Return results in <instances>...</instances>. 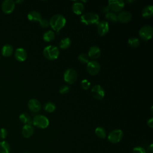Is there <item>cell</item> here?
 I'll use <instances>...</instances> for the list:
<instances>
[{
    "instance_id": "31",
    "label": "cell",
    "mask_w": 153,
    "mask_h": 153,
    "mask_svg": "<svg viewBox=\"0 0 153 153\" xmlns=\"http://www.w3.org/2000/svg\"><path fill=\"white\" fill-rule=\"evenodd\" d=\"M81 85L84 90H88L90 87V82L87 79H84L82 80L81 82Z\"/></svg>"
},
{
    "instance_id": "38",
    "label": "cell",
    "mask_w": 153,
    "mask_h": 153,
    "mask_svg": "<svg viewBox=\"0 0 153 153\" xmlns=\"http://www.w3.org/2000/svg\"><path fill=\"white\" fill-rule=\"evenodd\" d=\"M103 12H104V13H106V14L108 13V12H109V8L108 6H106V7H104V8H103Z\"/></svg>"
},
{
    "instance_id": "13",
    "label": "cell",
    "mask_w": 153,
    "mask_h": 153,
    "mask_svg": "<svg viewBox=\"0 0 153 153\" xmlns=\"http://www.w3.org/2000/svg\"><path fill=\"white\" fill-rule=\"evenodd\" d=\"M27 106L29 110L33 112H38L41 109V103L36 99H30L27 103Z\"/></svg>"
},
{
    "instance_id": "20",
    "label": "cell",
    "mask_w": 153,
    "mask_h": 153,
    "mask_svg": "<svg viewBox=\"0 0 153 153\" xmlns=\"http://www.w3.org/2000/svg\"><path fill=\"white\" fill-rule=\"evenodd\" d=\"M13 53V47L11 44H6L1 48V54L4 57H10Z\"/></svg>"
},
{
    "instance_id": "17",
    "label": "cell",
    "mask_w": 153,
    "mask_h": 153,
    "mask_svg": "<svg viewBox=\"0 0 153 153\" xmlns=\"http://www.w3.org/2000/svg\"><path fill=\"white\" fill-rule=\"evenodd\" d=\"M87 54L89 58H91L92 59H96L99 58V56H100L101 50L99 47L94 45L90 48Z\"/></svg>"
},
{
    "instance_id": "16",
    "label": "cell",
    "mask_w": 153,
    "mask_h": 153,
    "mask_svg": "<svg viewBox=\"0 0 153 153\" xmlns=\"http://www.w3.org/2000/svg\"><path fill=\"white\" fill-rule=\"evenodd\" d=\"M34 132V128L32 124H25L22 128V133L24 137L29 138L32 136Z\"/></svg>"
},
{
    "instance_id": "3",
    "label": "cell",
    "mask_w": 153,
    "mask_h": 153,
    "mask_svg": "<svg viewBox=\"0 0 153 153\" xmlns=\"http://www.w3.org/2000/svg\"><path fill=\"white\" fill-rule=\"evenodd\" d=\"M43 54L46 59L53 60L58 58L59 56V50L56 46L50 45L44 48Z\"/></svg>"
},
{
    "instance_id": "5",
    "label": "cell",
    "mask_w": 153,
    "mask_h": 153,
    "mask_svg": "<svg viewBox=\"0 0 153 153\" xmlns=\"http://www.w3.org/2000/svg\"><path fill=\"white\" fill-rule=\"evenodd\" d=\"M63 79L69 84H74L77 79V73L76 71L72 68L66 69L63 74Z\"/></svg>"
},
{
    "instance_id": "23",
    "label": "cell",
    "mask_w": 153,
    "mask_h": 153,
    "mask_svg": "<svg viewBox=\"0 0 153 153\" xmlns=\"http://www.w3.org/2000/svg\"><path fill=\"white\" fill-rule=\"evenodd\" d=\"M19 120H20V121L22 123H23L25 124H32V121L30 117L26 112H23V113L21 114L19 116Z\"/></svg>"
},
{
    "instance_id": "7",
    "label": "cell",
    "mask_w": 153,
    "mask_h": 153,
    "mask_svg": "<svg viewBox=\"0 0 153 153\" xmlns=\"http://www.w3.org/2000/svg\"><path fill=\"white\" fill-rule=\"evenodd\" d=\"M123 137V132L120 129H116L111 131L108 136V140L112 143H117L120 142Z\"/></svg>"
},
{
    "instance_id": "9",
    "label": "cell",
    "mask_w": 153,
    "mask_h": 153,
    "mask_svg": "<svg viewBox=\"0 0 153 153\" xmlns=\"http://www.w3.org/2000/svg\"><path fill=\"white\" fill-rule=\"evenodd\" d=\"M91 94L94 99L100 100L104 98L105 93L103 88L100 85L97 84L92 87Z\"/></svg>"
},
{
    "instance_id": "32",
    "label": "cell",
    "mask_w": 153,
    "mask_h": 153,
    "mask_svg": "<svg viewBox=\"0 0 153 153\" xmlns=\"http://www.w3.org/2000/svg\"><path fill=\"white\" fill-rule=\"evenodd\" d=\"M8 135V131L5 128H0V139H5Z\"/></svg>"
},
{
    "instance_id": "14",
    "label": "cell",
    "mask_w": 153,
    "mask_h": 153,
    "mask_svg": "<svg viewBox=\"0 0 153 153\" xmlns=\"http://www.w3.org/2000/svg\"><path fill=\"white\" fill-rule=\"evenodd\" d=\"M27 56V52L25 49L23 48H18L15 50L14 52V57L19 62H23L25 61Z\"/></svg>"
},
{
    "instance_id": "10",
    "label": "cell",
    "mask_w": 153,
    "mask_h": 153,
    "mask_svg": "<svg viewBox=\"0 0 153 153\" xmlns=\"http://www.w3.org/2000/svg\"><path fill=\"white\" fill-rule=\"evenodd\" d=\"M108 6L112 12H120L124 7V2L123 0H109Z\"/></svg>"
},
{
    "instance_id": "18",
    "label": "cell",
    "mask_w": 153,
    "mask_h": 153,
    "mask_svg": "<svg viewBox=\"0 0 153 153\" xmlns=\"http://www.w3.org/2000/svg\"><path fill=\"white\" fill-rule=\"evenodd\" d=\"M27 19L29 20L34 22H39L42 19L41 14L36 11H31L27 14Z\"/></svg>"
},
{
    "instance_id": "29",
    "label": "cell",
    "mask_w": 153,
    "mask_h": 153,
    "mask_svg": "<svg viewBox=\"0 0 153 153\" xmlns=\"http://www.w3.org/2000/svg\"><path fill=\"white\" fill-rule=\"evenodd\" d=\"M78 60L80 63H84V64H87L89 62V57L87 54L86 53H81L78 56Z\"/></svg>"
},
{
    "instance_id": "24",
    "label": "cell",
    "mask_w": 153,
    "mask_h": 153,
    "mask_svg": "<svg viewBox=\"0 0 153 153\" xmlns=\"http://www.w3.org/2000/svg\"><path fill=\"white\" fill-rule=\"evenodd\" d=\"M59 47L62 49H67L71 45V40L69 38H64L59 42Z\"/></svg>"
},
{
    "instance_id": "33",
    "label": "cell",
    "mask_w": 153,
    "mask_h": 153,
    "mask_svg": "<svg viewBox=\"0 0 153 153\" xmlns=\"http://www.w3.org/2000/svg\"><path fill=\"white\" fill-rule=\"evenodd\" d=\"M69 91V88L68 86L66 85H62L60 88H59V93L60 94H66L67 93H68Z\"/></svg>"
},
{
    "instance_id": "4",
    "label": "cell",
    "mask_w": 153,
    "mask_h": 153,
    "mask_svg": "<svg viewBox=\"0 0 153 153\" xmlns=\"http://www.w3.org/2000/svg\"><path fill=\"white\" fill-rule=\"evenodd\" d=\"M32 121L34 126L40 128H45L49 125L48 119L45 116L40 114L35 115Z\"/></svg>"
},
{
    "instance_id": "26",
    "label": "cell",
    "mask_w": 153,
    "mask_h": 153,
    "mask_svg": "<svg viewBox=\"0 0 153 153\" xmlns=\"http://www.w3.org/2000/svg\"><path fill=\"white\" fill-rule=\"evenodd\" d=\"M95 134L100 139H104L106 136V130L102 127H97L95 129Z\"/></svg>"
},
{
    "instance_id": "19",
    "label": "cell",
    "mask_w": 153,
    "mask_h": 153,
    "mask_svg": "<svg viewBox=\"0 0 153 153\" xmlns=\"http://www.w3.org/2000/svg\"><path fill=\"white\" fill-rule=\"evenodd\" d=\"M84 5L82 4L81 2L79 1L75 2L72 6V10L73 12L76 15L81 14L84 11Z\"/></svg>"
},
{
    "instance_id": "11",
    "label": "cell",
    "mask_w": 153,
    "mask_h": 153,
    "mask_svg": "<svg viewBox=\"0 0 153 153\" xmlns=\"http://www.w3.org/2000/svg\"><path fill=\"white\" fill-rule=\"evenodd\" d=\"M16 3L13 0H4L1 4L2 11L5 14L11 13L15 8Z\"/></svg>"
},
{
    "instance_id": "22",
    "label": "cell",
    "mask_w": 153,
    "mask_h": 153,
    "mask_svg": "<svg viewBox=\"0 0 153 153\" xmlns=\"http://www.w3.org/2000/svg\"><path fill=\"white\" fill-rule=\"evenodd\" d=\"M11 150L9 143L5 140L0 142V153H10Z\"/></svg>"
},
{
    "instance_id": "28",
    "label": "cell",
    "mask_w": 153,
    "mask_h": 153,
    "mask_svg": "<svg viewBox=\"0 0 153 153\" xmlns=\"http://www.w3.org/2000/svg\"><path fill=\"white\" fill-rule=\"evenodd\" d=\"M44 110L46 112L51 113V112H54L55 111V109H56V105L53 102H47L44 105Z\"/></svg>"
},
{
    "instance_id": "2",
    "label": "cell",
    "mask_w": 153,
    "mask_h": 153,
    "mask_svg": "<svg viewBox=\"0 0 153 153\" xmlns=\"http://www.w3.org/2000/svg\"><path fill=\"white\" fill-rule=\"evenodd\" d=\"M81 22L85 25H95L98 24L99 21V16L95 13H87L81 16Z\"/></svg>"
},
{
    "instance_id": "1",
    "label": "cell",
    "mask_w": 153,
    "mask_h": 153,
    "mask_svg": "<svg viewBox=\"0 0 153 153\" xmlns=\"http://www.w3.org/2000/svg\"><path fill=\"white\" fill-rule=\"evenodd\" d=\"M66 20L65 17L61 14H55L53 16L49 21L51 27L56 32L59 31L65 26Z\"/></svg>"
},
{
    "instance_id": "37",
    "label": "cell",
    "mask_w": 153,
    "mask_h": 153,
    "mask_svg": "<svg viewBox=\"0 0 153 153\" xmlns=\"http://www.w3.org/2000/svg\"><path fill=\"white\" fill-rule=\"evenodd\" d=\"M147 153H153V146L152 144H151L149 146L148 148Z\"/></svg>"
},
{
    "instance_id": "36",
    "label": "cell",
    "mask_w": 153,
    "mask_h": 153,
    "mask_svg": "<svg viewBox=\"0 0 153 153\" xmlns=\"http://www.w3.org/2000/svg\"><path fill=\"white\" fill-rule=\"evenodd\" d=\"M147 125L150 127L152 128L153 127V118H151L149 119L147 121Z\"/></svg>"
},
{
    "instance_id": "34",
    "label": "cell",
    "mask_w": 153,
    "mask_h": 153,
    "mask_svg": "<svg viewBox=\"0 0 153 153\" xmlns=\"http://www.w3.org/2000/svg\"><path fill=\"white\" fill-rule=\"evenodd\" d=\"M133 153H146L145 149L141 146H137L133 148Z\"/></svg>"
},
{
    "instance_id": "30",
    "label": "cell",
    "mask_w": 153,
    "mask_h": 153,
    "mask_svg": "<svg viewBox=\"0 0 153 153\" xmlns=\"http://www.w3.org/2000/svg\"><path fill=\"white\" fill-rule=\"evenodd\" d=\"M105 18L107 20H110L111 22H117V21H118L117 14H116L114 12H108V13H106L105 14Z\"/></svg>"
},
{
    "instance_id": "15",
    "label": "cell",
    "mask_w": 153,
    "mask_h": 153,
    "mask_svg": "<svg viewBox=\"0 0 153 153\" xmlns=\"http://www.w3.org/2000/svg\"><path fill=\"white\" fill-rule=\"evenodd\" d=\"M118 20L123 23H128L132 19L131 14L127 11H121L118 14H117Z\"/></svg>"
},
{
    "instance_id": "8",
    "label": "cell",
    "mask_w": 153,
    "mask_h": 153,
    "mask_svg": "<svg viewBox=\"0 0 153 153\" xmlns=\"http://www.w3.org/2000/svg\"><path fill=\"white\" fill-rule=\"evenodd\" d=\"M100 70V65L96 60L89 61L87 64V71L91 75H96Z\"/></svg>"
},
{
    "instance_id": "25",
    "label": "cell",
    "mask_w": 153,
    "mask_h": 153,
    "mask_svg": "<svg viewBox=\"0 0 153 153\" xmlns=\"http://www.w3.org/2000/svg\"><path fill=\"white\" fill-rule=\"evenodd\" d=\"M55 38V33L53 30H48L43 35V39L46 42H51Z\"/></svg>"
},
{
    "instance_id": "40",
    "label": "cell",
    "mask_w": 153,
    "mask_h": 153,
    "mask_svg": "<svg viewBox=\"0 0 153 153\" xmlns=\"http://www.w3.org/2000/svg\"><path fill=\"white\" fill-rule=\"evenodd\" d=\"M23 153H29V152H23Z\"/></svg>"
},
{
    "instance_id": "39",
    "label": "cell",
    "mask_w": 153,
    "mask_h": 153,
    "mask_svg": "<svg viewBox=\"0 0 153 153\" xmlns=\"http://www.w3.org/2000/svg\"><path fill=\"white\" fill-rule=\"evenodd\" d=\"M23 2V1H16L15 2V3L16 2V3H20V2Z\"/></svg>"
},
{
    "instance_id": "27",
    "label": "cell",
    "mask_w": 153,
    "mask_h": 153,
    "mask_svg": "<svg viewBox=\"0 0 153 153\" xmlns=\"http://www.w3.org/2000/svg\"><path fill=\"white\" fill-rule=\"evenodd\" d=\"M128 45L131 48H136L140 45V41L136 37L130 38L128 39Z\"/></svg>"
},
{
    "instance_id": "6",
    "label": "cell",
    "mask_w": 153,
    "mask_h": 153,
    "mask_svg": "<svg viewBox=\"0 0 153 153\" xmlns=\"http://www.w3.org/2000/svg\"><path fill=\"white\" fill-rule=\"evenodd\" d=\"M139 34L140 37L144 41H148L152 38L153 35V29L149 25H146L142 27L139 31Z\"/></svg>"
},
{
    "instance_id": "12",
    "label": "cell",
    "mask_w": 153,
    "mask_h": 153,
    "mask_svg": "<svg viewBox=\"0 0 153 153\" xmlns=\"http://www.w3.org/2000/svg\"><path fill=\"white\" fill-rule=\"evenodd\" d=\"M109 29V23L106 20H102L98 23L97 33L100 36H103L105 35L108 32Z\"/></svg>"
},
{
    "instance_id": "21",
    "label": "cell",
    "mask_w": 153,
    "mask_h": 153,
    "mask_svg": "<svg viewBox=\"0 0 153 153\" xmlns=\"http://www.w3.org/2000/svg\"><path fill=\"white\" fill-rule=\"evenodd\" d=\"M153 14V6L151 5L145 7L142 11V16L144 18H149Z\"/></svg>"
},
{
    "instance_id": "35",
    "label": "cell",
    "mask_w": 153,
    "mask_h": 153,
    "mask_svg": "<svg viewBox=\"0 0 153 153\" xmlns=\"http://www.w3.org/2000/svg\"><path fill=\"white\" fill-rule=\"evenodd\" d=\"M39 23L40 26L44 28L47 27L49 26V22L46 19H42Z\"/></svg>"
}]
</instances>
